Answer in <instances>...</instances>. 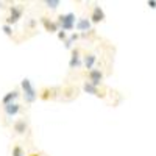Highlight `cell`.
Segmentation results:
<instances>
[{"label": "cell", "mask_w": 156, "mask_h": 156, "mask_svg": "<svg viewBox=\"0 0 156 156\" xmlns=\"http://www.w3.org/2000/svg\"><path fill=\"white\" fill-rule=\"evenodd\" d=\"M39 22L42 23V27H44L45 31H48V33H58V31H59V27H58V23H56L55 19H50V17H47V16H42L41 19H39Z\"/></svg>", "instance_id": "9c48e42d"}, {"label": "cell", "mask_w": 156, "mask_h": 156, "mask_svg": "<svg viewBox=\"0 0 156 156\" xmlns=\"http://www.w3.org/2000/svg\"><path fill=\"white\" fill-rule=\"evenodd\" d=\"M8 11H9V14L5 17V23H8V25L12 27V25L17 23L22 19L23 12H25V6L23 5H11L8 8Z\"/></svg>", "instance_id": "3957f363"}, {"label": "cell", "mask_w": 156, "mask_h": 156, "mask_svg": "<svg viewBox=\"0 0 156 156\" xmlns=\"http://www.w3.org/2000/svg\"><path fill=\"white\" fill-rule=\"evenodd\" d=\"M147 5H148L150 8H153V9L156 8V2H153V0H151V2H150V0H148V2H147Z\"/></svg>", "instance_id": "ffe728a7"}, {"label": "cell", "mask_w": 156, "mask_h": 156, "mask_svg": "<svg viewBox=\"0 0 156 156\" xmlns=\"http://www.w3.org/2000/svg\"><path fill=\"white\" fill-rule=\"evenodd\" d=\"M106 19L105 16V11H103V8L100 5H94L92 11H90V16H89V20L92 23H100Z\"/></svg>", "instance_id": "52a82bcc"}, {"label": "cell", "mask_w": 156, "mask_h": 156, "mask_svg": "<svg viewBox=\"0 0 156 156\" xmlns=\"http://www.w3.org/2000/svg\"><path fill=\"white\" fill-rule=\"evenodd\" d=\"M58 39H59V41H62V42H66V39H67V33L66 31H58Z\"/></svg>", "instance_id": "d6986e66"}, {"label": "cell", "mask_w": 156, "mask_h": 156, "mask_svg": "<svg viewBox=\"0 0 156 156\" xmlns=\"http://www.w3.org/2000/svg\"><path fill=\"white\" fill-rule=\"evenodd\" d=\"M28 156H41V154H39V153H30Z\"/></svg>", "instance_id": "7402d4cb"}, {"label": "cell", "mask_w": 156, "mask_h": 156, "mask_svg": "<svg viewBox=\"0 0 156 156\" xmlns=\"http://www.w3.org/2000/svg\"><path fill=\"white\" fill-rule=\"evenodd\" d=\"M95 61H97V55L89 51V53H84V56H83V66L86 67V70H92Z\"/></svg>", "instance_id": "7c38bea8"}, {"label": "cell", "mask_w": 156, "mask_h": 156, "mask_svg": "<svg viewBox=\"0 0 156 156\" xmlns=\"http://www.w3.org/2000/svg\"><path fill=\"white\" fill-rule=\"evenodd\" d=\"M44 5L48 9H56L58 6H61V0H45Z\"/></svg>", "instance_id": "2e32d148"}, {"label": "cell", "mask_w": 156, "mask_h": 156, "mask_svg": "<svg viewBox=\"0 0 156 156\" xmlns=\"http://www.w3.org/2000/svg\"><path fill=\"white\" fill-rule=\"evenodd\" d=\"M11 156H27V154H25V150L20 144H16L11 148Z\"/></svg>", "instance_id": "9a60e30c"}, {"label": "cell", "mask_w": 156, "mask_h": 156, "mask_svg": "<svg viewBox=\"0 0 156 156\" xmlns=\"http://www.w3.org/2000/svg\"><path fill=\"white\" fill-rule=\"evenodd\" d=\"M23 111V106L22 105H19V103L16 101V103H11V105H6V106H3V112H5V115L8 117V119H12V117H17L20 112Z\"/></svg>", "instance_id": "ba28073f"}, {"label": "cell", "mask_w": 156, "mask_h": 156, "mask_svg": "<svg viewBox=\"0 0 156 156\" xmlns=\"http://www.w3.org/2000/svg\"><path fill=\"white\" fill-rule=\"evenodd\" d=\"M20 89H22L23 101L27 103V105H33V103L39 98V92L33 86V83L30 81V78H23V80L20 81Z\"/></svg>", "instance_id": "6da1fadb"}, {"label": "cell", "mask_w": 156, "mask_h": 156, "mask_svg": "<svg viewBox=\"0 0 156 156\" xmlns=\"http://www.w3.org/2000/svg\"><path fill=\"white\" fill-rule=\"evenodd\" d=\"M6 3L5 2H0V9H6V6H5Z\"/></svg>", "instance_id": "44dd1931"}, {"label": "cell", "mask_w": 156, "mask_h": 156, "mask_svg": "<svg viewBox=\"0 0 156 156\" xmlns=\"http://www.w3.org/2000/svg\"><path fill=\"white\" fill-rule=\"evenodd\" d=\"M20 89L19 87H14L12 90H9V92H6L2 100H0V103H2V106H6V105H11V103H16V100L20 97Z\"/></svg>", "instance_id": "8992f818"}, {"label": "cell", "mask_w": 156, "mask_h": 156, "mask_svg": "<svg viewBox=\"0 0 156 156\" xmlns=\"http://www.w3.org/2000/svg\"><path fill=\"white\" fill-rule=\"evenodd\" d=\"M86 78H87V81H89L90 84L100 87L103 78H105V73H103L101 69H92V70H87V72H86Z\"/></svg>", "instance_id": "277c9868"}, {"label": "cell", "mask_w": 156, "mask_h": 156, "mask_svg": "<svg viewBox=\"0 0 156 156\" xmlns=\"http://www.w3.org/2000/svg\"><path fill=\"white\" fill-rule=\"evenodd\" d=\"M56 23L61 31H72L76 25V16L75 12H64V14H59L56 19Z\"/></svg>", "instance_id": "7a4b0ae2"}, {"label": "cell", "mask_w": 156, "mask_h": 156, "mask_svg": "<svg viewBox=\"0 0 156 156\" xmlns=\"http://www.w3.org/2000/svg\"><path fill=\"white\" fill-rule=\"evenodd\" d=\"M75 28L80 31L81 34H86V33H92V25H90V20L87 17H80V19H76V25H75Z\"/></svg>", "instance_id": "30bf717a"}, {"label": "cell", "mask_w": 156, "mask_h": 156, "mask_svg": "<svg viewBox=\"0 0 156 156\" xmlns=\"http://www.w3.org/2000/svg\"><path fill=\"white\" fill-rule=\"evenodd\" d=\"M83 90H84V92H87V94H90V95H95V97H105V95L101 94V90H100L98 86L90 84L89 81H84V84H83Z\"/></svg>", "instance_id": "4fadbf2b"}, {"label": "cell", "mask_w": 156, "mask_h": 156, "mask_svg": "<svg viewBox=\"0 0 156 156\" xmlns=\"http://www.w3.org/2000/svg\"><path fill=\"white\" fill-rule=\"evenodd\" d=\"M36 25H37V20L33 19V17H30V19L25 20V27H27L28 30H34V28H36Z\"/></svg>", "instance_id": "e0dca14e"}, {"label": "cell", "mask_w": 156, "mask_h": 156, "mask_svg": "<svg viewBox=\"0 0 156 156\" xmlns=\"http://www.w3.org/2000/svg\"><path fill=\"white\" fill-rule=\"evenodd\" d=\"M80 39V33H72L70 36H67V39H66V42H64V47H66L67 50H73V45H75V42Z\"/></svg>", "instance_id": "5bb4252c"}, {"label": "cell", "mask_w": 156, "mask_h": 156, "mask_svg": "<svg viewBox=\"0 0 156 156\" xmlns=\"http://www.w3.org/2000/svg\"><path fill=\"white\" fill-rule=\"evenodd\" d=\"M2 30L5 31V34H6V36L12 37V27H11V25H8V23H3V25H2Z\"/></svg>", "instance_id": "ac0fdd59"}, {"label": "cell", "mask_w": 156, "mask_h": 156, "mask_svg": "<svg viewBox=\"0 0 156 156\" xmlns=\"http://www.w3.org/2000/svg\"><path fill=\"white\" fill-rule=\"evenodd\" d=\"M12 131L19 136H23L25 133L28 131V122L27 119H17L12 122Z\"/></svg>", "instance_id": "8fae6325"}, {"label": "cell", "mask_w": 156, "mask_h": 156, "mask_svg": "<svg viewBox=\"0 0 156 156\" xmlns=\"http://www.w3.org/2000/svg\"><path fill=\"white\" fill-rule=\"evenodd\" d=\"M83 66V56H81V50L80 47H73L72 50V56L69 61V69L70 70H76Z\"/></svg>", "instance_id": "5b68a950"}]
</instances>
